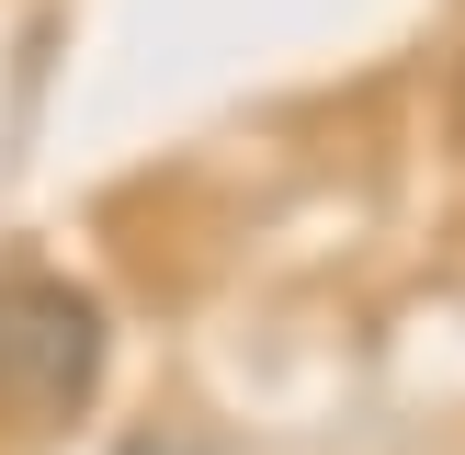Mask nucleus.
Instances as JSON below:
<instances>
[{
	"label": "nucleus",
	"instance_id": "nucleus-1",
	"mask_svg": "<svg viewBox=\"0 0 465 455\" xmlns=\"http://www.w3.org/2000/svg\"><path fill=\"white\" fill-rule=\"evenodd\" d=\"M103 387V296L68 273H0V421H68Z\"/></svg>",
	"mask_w": 465,
	"mask_h": 455
},
{
	"label": "nucleus",
	"instance_id": "nucleus-2",
	"mask_svg": "<svg viewBox=\"0 0 465 455\" xmlns=\"http://www.w3.org/2000/svg\"><path fill=\"white\" fill-rule=\"evenodd\" d=\"M454 148H465V57H454Z\"/></svg>",
	"mask_w": 465,
	"mask_h": 455
}]
</instances>
